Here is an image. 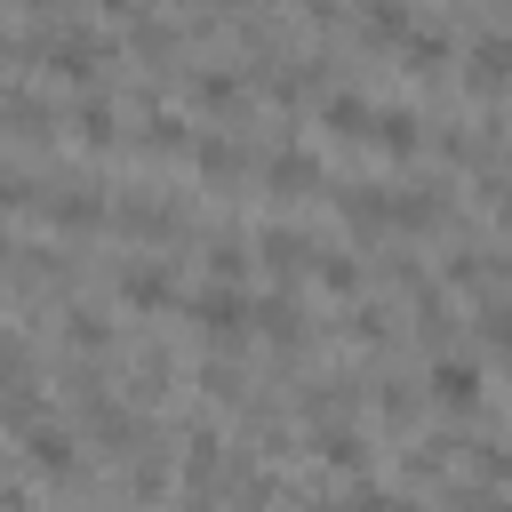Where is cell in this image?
Segmentation results:
<instances>
[{
    "mask_svg": "<svg viewBox=\"0 0 512 512\" xmlns=\"http://www.w3.org/2000/svg\"><path fill=\"white\" fill-rule=\"evenodd\" d=\"M440 392H448V400H472V368H464V360H456V368H440Z\"/></svg>",
    "mask_w": 512,
    "mask_h": 512,
    "instance_id": "obj_1",
    "label": "cell"
}]
</instances>
